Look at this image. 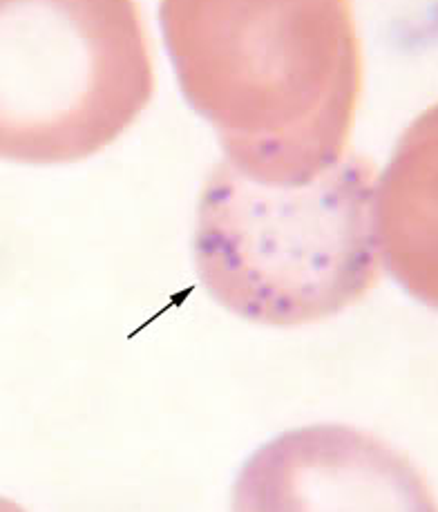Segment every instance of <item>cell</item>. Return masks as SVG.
I'll return each mask as SVG.
<instances>
[{"label":"cell","mask_w":438,"mask_h":512,"mask_svg":"<svg viewBox=\"0 0 438 512\" xmlns=\"http://www.w3.org/2000/svg\"><path fill=\"white\" fill-rule=\"evenodd\" d=\"M436 108L418 117L374 188L378 258L398 284L436 309Z\"/></svg>","instance_id":"5"},{"label":"cell","mask_w":438,"mask_h":512,"mask_svg":"<svg viewBox=\"0 0 438 512\" xmlns=\"http://www.w3.org/2000/svg\"><path fill=\"white\" fill-rule=\"evenodd\" d=\"M376 166L342 157L311 184H255L222 161L197 204L195 269L244 320L300 327L356 305L378 284Z\"/></svg>","instance_id":"2"},{"label":"cell","mask_w":438,"mask_h":512,"mask_svg":"<svg viewBox=\"0 0 438 512\" xmlns=\"http://www.w3.org/2000/svg\"><path fill=\"white\" fill-rule=\"evenodd\" d=\"M152 94L137 3L0 0V159H88L144 115Z\"/></svg>","instance_id":"3"},{"label":"cell","mask_w":438,"mask_h":512,"mask_svg":"<svg viewBox=\"0 0 438 512\" xmlns=\"http://www.w3.org/2000/svg\"><path fill=\"white\" fill-rule=\"evenodd\" d=\"M233 490L235 510H434L405 454L336 425L280 434L246 461Z\"/></svg>","instance_id":"4"},{"label":"cell","mask_w":438,"mask_h":512,"mask_svg":"<svg viewBox=\"0 0 438 512\" xmlns=\"http://www.w3.org/2000/svg\"><path fill=\"white\" fill-rule=\"evenodd\" d=\"M166 50L184 99L255 184H311L345 157L363 92L347 0H166Z\"/></svg>","instance_id":"1"}]
</instances>
